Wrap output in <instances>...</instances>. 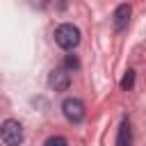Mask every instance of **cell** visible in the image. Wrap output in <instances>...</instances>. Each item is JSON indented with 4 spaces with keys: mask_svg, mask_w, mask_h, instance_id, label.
Returning a JSON list of instances; mask_svg holds the SVG:
<instances>
[{
    "mask_svg": "<svg viewBox=\"0 0 146 146\" xmlns=\"http://www.w3.org/2000/svg\"><path fill=\"white\" fill-rule=\"evenodd\" d=\"M55 41H57L59 48L73 50V48L80 43V30H78L73 23H62V25L55 30Z\"/></svg>",
    "mask_w": 146,
    "mask_h": 146,
    "instance_id": "6da1fadb",
    "label": "cell"
},
{
    "mask_svg": "<svg viewBox=\"0 0 146 146\" xmlns=\"http://www.w3.org/2000/svg\"><path fill=\"white\" fill-rule=\"evenodd\" d=\"M0 137H2V141L7 146H18L23 141V125L16 119H7L0 125Z\"/></svg>",
    "mask_w": 146,
    "mask_h": 146,
    "instance_id": "7a4b0ae2",
    "label": "cell"
},
{
    "mask_svg": "<svg viewBox=\"0 0 146 146\" xmlns=\"http://www.w3.org/2000/svg\"><path fill=\"white\" fill-rule=\"evenodd\" d=\"M62 112L71 123H80L84 119V103L80 98H64L62 103Z\"/></svg>",
    "mask_w": 146,
    "mask_h": 146,
    "instance_id": "3957f363",
    "label": "cell"
},
{
    "mask_svg": "<svg viewBox=\"0 0 146 146\" xmlns=\"http://www.w3.org/2000/svg\"><path fill=\"white\" fill-rule=\"evenodd\" d=\"M48 84H50L55 91H66L68 84H71L68 71H64V68H55V71L50 73V78H48Z\"/></svg>",
    "mask_w": 146,
    "mask_h": 146,
    "instance_id": "277c9868",
    "label": "cell"
},
{
    "mask_svg": "<svg viewBox=\"0 0 146 146\" xmlns=\"http://www.w3.org/2000/svg\"><path fill=\"white\" fill-rule=\"evenodd\" d=\"M130 14H132V7H130L128 2H123V5H119V7L114 9V27H116L119 32L128 27V21H130Z\"/></svg>",
    "mask_w": 146,
    "mask_h": 146,
    "instance_id": "5b68a950",
    "label": "cell"
},
{
    "mask_svg": "<svg viewBox=\"0 0 146 146\" xmlns=\"http://www.w3.org/2000/svg\"><path fill=\"white\" fill-rule=\"evenodd\" d=\"M116 146H132V130H130V121L123 119L116 132Z\"/></svg>",
    "mask_w": 146,
    "mask_h": 146,
    "instance_id": "8992f818",
    "label": "cell"
},
{
    "mask_svg": "<svg viewBox=\"0 0 146 146\" xmlns=\"http://www.w3.org/2000/svg\"><path fill=\"white\" fill-rule=\"evenodd\" d=\"M43 146H68V141L64 137H59V135H52V137H48L43 141Z\"/></svg>",
    "mask_w": 146,
    "mask_h": 146,
    "instance_id": "52a82bcc",
    "label": "cell"
},
{
    "mask_svg": "<svg viewBox=\"0 0 146 146\" xmlns=\"http://www.w3.org/2000/svg\"><path fill=\"white\" fill-rule=\"evenodd\" d=\"M132 82H135V71H128V73L123 75V80H121V89L128 91V89L132 87Z\"/></svg>",
    "mask_w": 146,
    "mask_h": 146,
    "instance_id": "ba28073f",
    "label": "cell"
},
{
    "mask_svg": "<svg viewBox=\"0 0 146 146\" xmlns=\"http://www.w3.org/2000/svg\"><path fill=\"white\" fill-rule=\"evenodd\" d=\"M78 66H80V64H78V59H75L73 55H68V57H66V68H68V71H75Z\"/></svg>",
    "mask_w": 146,
    "mask_h": 146,
    "instance_id": "9c48e42d",
    "label": "cell"
}]
</instances>
